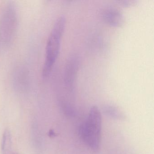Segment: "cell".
<instances>
[{
	"label": "cell",
	"mask_w": 154,
	"mask_h": 154,
	"mask_svg": "<svg viewBox=\"0 0 154 154\" xmlns=\"http://www.w3.org/2000/svg\"><path fill=\"white\" fill-rule=\"evenodd\" d=\"M103 20L109 26L115 27L121 26L124 22V17L117 9L109 8L104 10L102 14Z\"/></svg>",
	"instance_id": "3"
},
{
	"label": "cell",
	"mask_w": 154,
	"mask_h": 154,
	"mask_svg": "<svg viewBox=\"0 0 154 154\" xmlns=\"http://www.w3.org/2000/svg\"><path fill=\"white\" fill-rule=\"evenodd\" d=\"M12 140L10 131L8 129L4 131L2 143V154H12Z\"/></svg>",
	"instance_id": "4"
},
{
	"label": "cell",
	"mask_w": 154,
	"mask_h": 154,
	"mask_svg": "<svg viewBox=\"0 0 154 154\" xmlns=\"http://www.w3.org/2000/svg\"><path fill=\"white\" fill-rule=\"evenodd\" d=\"M65 25V17H59L49 35L46 48L45 59L43 69V76L45 78L49 76L58 57Z\"/></svg>",
	"instance_id": "2"
},
{
	"label": "cell",
	"mask_w": 154,
	"mask_h": 154,
	"mask_svg": "<svg viewBox=\"0 0 154 154\" xmlns=\"http://www.w3.org/2000/svg\"><path fill=\"white\" fill-rule=\"evenodd\" d=\"M18 154V153H13V154Z\"/></svg>",
	"instance_id": "6"
},
{
	"label": "cell",
	"mask_w": 154,
	"mask_h": 154,
	"mask_svg": "<svg viewBox=\"0 0 154 154\" xmlns=\"http://www.w3.org/2000/svg\"><path fill=\"white\" fill-rule=\"evenodd\" d=\"M106 113L111 117L115 118H121L122 117L121 113L118 111V110L114 109L113 108L109 107L106 109Z\"/></svg>",
	"instance_id": "5"
},
{
	"label": "cell",
	"mask_w": 154,
	"mask_h": 154,
	"mask_svg": "<svg viewBox=\"0 0 154 154\" xmlns=\"http://www.w3.org/2000/svg\"><path fill=\"white\" fill-rule=\"evenodd\" d=\"M102 129L100 112L96 106L91 108L87 118L80 127L81 137L91 150H99Z\"/></svg>",
	"instance_id": "1"
}]
</instances>
